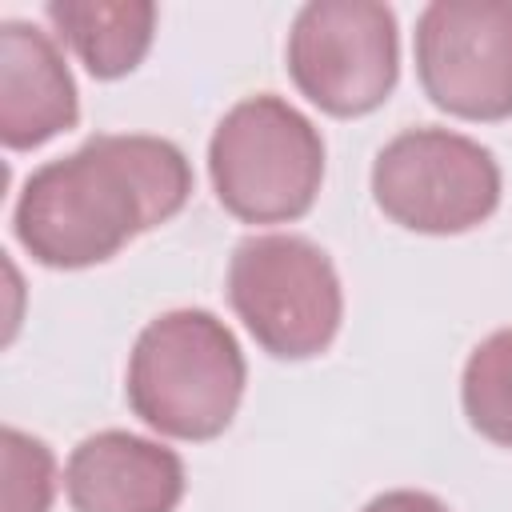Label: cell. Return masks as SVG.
I'll list each match as a JSON object with an SVG mask.
<instances>
[{
    "label": "cell",
    "instance_id": "obj_6",
    "mask_svg": "<svg viewBox=\"0 0 512 512\" xmlns=\"http://www.w3.org/2000/svg\"><path fill=\"white\" fill-rule=\"evenodd\" d=\"M288 76L336 120L376 112L400 80L396 12L380 0H312L288 32Z\"/></svg>",
    "mask_w": 512,
    "mask_h": 512
},
{
    "label": "cell",
    "instance_id": "obj_9",
    "mask_svg": "<svg viewBox=\"0 0 512 512\" xmlns=\"http://www.w3.org/2000/svg\"><path fill=\"white\" fill-rule=\"evenodd\" d=\"M80 96L64 52L28 20H0V140L28 152L76 128Z\"/></svg>",
    "mask_w": 512,
    "mask_h": 512
},
{
    "label": "cell",
    "instance_id": "obj_12",
    "mask_svg": "<svg viewBox=\"0 0 512 512\" xmlns=\"http://www.w3.org/2000/svg\"><path fill=\"white\" fill-rule=\"evenodd\" d=\"M56 496V456L44 440L4 428V512H48Z\"/></svg>",
    "mask_w": 512,
    "mask_h": 512
},
{
    "label": "cell",
    "instance_id": "obj_8",
    "mask_svg": "<svg viewBox=\"0 0 512 512\" xmlns=\"http://www.w3.org/2000/svg\"><path fill=\"white\" fill-rule=\"evenodd\" d=\"M184 488V460L168 444L124 428L84 436L64 464L72 512H176Z\"/></svg>",
    "mask_w": 512,
    "mask_h": 512
},
{
    "label": "cell",
    "instance_id": "obj_4",
    "mask_svg": "<svg viewBox=\"0 0 512 512\" xmlns=\"http://www.w3.org/2000/svg\"><path fill=\"white\" fill-rule=\"evenodd\" d=\"M228 300L252 340L276 360L328 352L344 320V288L332 256L296 232L240 240L228 260Z\"/></svg>",
    "mask_w": 512,
    "mask_h": 512
},
{
    "label": "cell",
    "instance_id": "obj_2",
    "mask_svg": "<svg viewBox=\"0 0 512 512\" xmlns=\"http://www.w3.org/2000/svg\"><path fill=\"white\" fill-rule=\"evenodd\" d=\"M248 384V364L232 328L208 308H172L144 324L132 344L124 396L160 436L216 440Z\"/></svg>",
    "mask_w": 512,
    "mask_h": 512
},
{
    "label": "cell",
    "instance_id": "obj_5",
    "mask_svg": "<svg viewBox=\"0 0 512 512\" xmlns=\"http://www.w3.org/2000/svg\"><path fill=\"white\" fill-rule=\"evenodd\" d=\"M372 200L408 232L460 236L500 208V164L464 132L404 128L372 160Z\"/></svg>",
    "mask_w": 512,
    "mask_h": 512
},
{
    "label": "cell",
    "instance_id": "obj_11",
    "mask_svg": "<svg viewBox=\"0 0 512 512\" xmlns=\"http://www.w3.org/2000/svg\"><path fill=\"white\" fill-rule=\"evenodd\" d=\"M460 404L484 440L512 448V328H496L468 352Z\"/></svg>",
    "mask_w": 512,
    "mask_h": 512
},
{
    "label": "cell",
    "instance_id": "obj_10",
    "mask_svg": "<svg viewBox=\"0 0 512 512\" xmlns=\"http://www.w3.org/2000/svg\"><path fill=\"white\" fill-rule=\"evenodd\" d=\"M44 16L96 80L136 72L156 36V4L148 0H48Z\"/></svg>",
    "mask_w": 512,
    "mask_h": 512
},
{
    "label": "cell",
    "instance_id": "obj_1",
    "mask_svg": "<svg viewBox=\"0 0 512 512\" xmlns=\"http://www.w3.org/2000/svg\"><path fill=\"white\" fill-rule=\"evenodd\" d=\"M188 196L192 168L172 140L100 132L24 180L12 232L44 268H92L140 232L168 224Z\"/></svg>",
    "mask_w": 512,
    "mask_h": 512
},
{
    "label": "cell",
    "instance_id": "obj_7",
    "mask_svg": "<svg viewBox=\"0 0 512 512\" xmlns=\"http://www.w3.org/2000/svg\"><path fill=\"white\" fill-rule=\"evenodd\" d=\"M412 52L440 112L480 124L512 116V4L436 0L416 16Z\"/></svg>",
    "mask_w": 512,
    "mask_h": 512
},
{
    "label": "cell",
    "instance_id": "obj_3",
    "mask_svg": "<svg viewBox=\"0 0 512 512\" xmlns=\"http://www.w3.org/2000/svg\"><path fill=\"white\" fill-rule=\"evenodd\" d=\"M212 192L244 224L300 220L324 180V136L284 96L236 100L208 140Z\"/></svg>",
    "mask_w": 512,
    "mask_h": 512
},
{
    "label": "cell",
    "instance_id": "obj_13",
    "mask_svg": "<svg viewBox=\"0 0 512 512\" xmlns=\"http://www.w3.org/2000/svg\"><path fill=\"white\" fill-rule=\"evenodd\" d=\"M360 512H448V504L420 488H392V492L372 496Z\"/></svg>",
    "mask_w": 512,
    "mask_h": 512
}]
</instances>
